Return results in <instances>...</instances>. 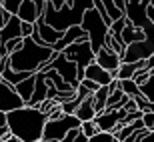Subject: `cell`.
I'll use <instances>...</instances> for the list:
<instances>
[{"label": "cell", "instance_id": "f1b7e54d", "mask_svg": "<svg viewBox=\"0 0 154 142\" xmlns=\"http://www.w3.org/2000/svg\"><path fill=\"white\" fill-rule=\"evenodd\" d=\"M150 76H152V74H150L146 68H142V70H138V72L134 74V78H132V80H134L138 86H142V84H146V82L150 80Z\"/></svg>", "mask_w": 154, "mask_h": 142}, {"label": "cell", "instance_id": "277c9868", "mask_svg": "<svg viewBox=\"0 0 154 142\" xmlns=\"http://www.w3.org/2000/svg\"><path fill=\"white\" fill-rule=\"evenodd\" d=\"M80 26H82V30L88 34V42H90V46H92V52L98 54V52L104 48V44H106L110 28L106 26V22L102 20V16L98 14L96 8H92V10L86 12Z\"/></svg>", "mask_w": 154, "mask_h": 142}, {"label": "cell", "instance_id": "603a6c76", "mask_svg": "<svg viewBox=\"0 0 154 142\" xmlns=\"http://www.w3.org/2000/svg\"><path fill=\"white\" fill-rule=\"evenodd\" d=\"M102 2H104V10H106V14H108V18H110V22H112V24L118 22V20H122V18L126 16L124 12L116 6L114 0H102Z\"/></svg>", "mask_w": 154, "mask_h": 142}, {"label": "cell", "instance_id": "5bb4252c", "mask_svg": "<svg viewBox=\"0 0 154 142\" xmlns=\"http://www.w3.org/2000/svg\"><path fill=\"white\" fill-rule=\"evenodd\" d=\"M16 38H22V20L18 16H10V20L0 30V46H4L6 42L16 40Z\"/></svg>", "mask_w": 154, "mask_h": 142}, {"label": "cell", "instance_id": "d590c367", "mask_svg": "<svg viewBox=\"0 0 154 142\" xmlns=\"http://www.w3.org/2000/svg\"><path fill=\"white\" fill-rule=\"evenodd\" d=\"M74 142H90V140H88V138H86L84 134H82V132H80L78 136H76V140H74Z\"/></svg>", "mask_w": 154, "mask_h": 142}, {"label": "cell", "instance_id": "484cf974", "mask_svg": "<svg viewBox=\"0 0 154 142\" xmlns=\"http://www.w3.org/2000/svg\"><path fill=\"white\" fill-rule=\"evenodd\" d=\"M0 4L10 16H18V10H20V4L22 0H0Z\"/></svg>", "mask_w": 154, "mask_h": 142}, {"label": "cell", "instance_id": "d6a6232c", "mask_svg": "<svg viewBox=\"0 0 154 142\" xmlns=\"http://www.w3.org/2000/svg\"><path fill=\"white\" fill-rule=\"evenodd\" d=\"M122 110H126V114L136 112V110H138V108H136V100H134V98H130V100H128V104H126V106L122 108Z\"/></svg>", "mask_w": 154, "mask_h": 142}, {"label": "cell", "instance_id": "ffe728a7", "mask_svg": "<svg viewBox=\"0 0 154 142\" xmlns=\"http://www.w3.org/2000/svg\"><path fill=\"white\" fill-rule=\"evenodd\" d=\"M108 98H110V88L108 86H102L96 94H92V102H94V110L96 114H102L108 106Z\"/></svg>", "mask_w": 154, "mask_h": 142}, {"label": "cell", "instance_id": "9a60e30c", "mask_svg": "<svg viewBox=\"0 0 154 142\" xmlns=\"http://www.w3.org/2000/svg\"><path fill=\"white\" fill-rule=\"evenodd\" d=\"M84 78L96 82L98 86H110V84H112V80H114V76H112L110 72H106L104 68H100V66L94 62V64H90V66L84 70Z\"/></svg>", "mask_w": 154, "mask_h": 142}, {"label": "cell", "instance_id": "1f68e13d", "mask_svg": "<svg viewBox=\"0 0 154 142\" xmlns=\"http://www.w3.org/2000/svg\"><path fill=\"white\" fill-rule=\"evenodd\" d=\"M8 20H10V14H8V12L2 8V4H0V30L4 28V24L8 22Z\"/></svg>", "mask_w": 154, "mask_h": 142}, {"label": "cell", "instance_id": "3957f363", "mask_svg": "<svg viewBox=\"0 0 154 142\" xmlns=\"http://www.w3.org/2000/svg\"><path fill=\"white\" fill-rule=\"evenodd\" d=\"M94 8V0H66L62 10H54L50 4V0H46L44 8V22L52 26L58 32H66L72 26H80L82 18L88 10Z\"/></svg>", "mask_w": 154, "mask_h": 142}, {"label": "cell", "instance_id": "4316f807", "mask_svg": "<svg viewBox=\"0 0 154 142\" xmlns=\"http://www.w3.org/2000/svg\"><path fill=\"white\" fill-rule=\"evenodd\" d=\"M78 108H80V100H78L76 96L72 98V100H68V102L60 104V110H62V114H68V116H74Z\"/></svg>", "mask_w": 154, "mask_h": 142}, {"label": "cell", "instance_id": "ab89813d", "mask_svg": "<svg viewBox=\"0 0 154 142\" xmlns=\"http://www.w3.org/2000/svg\"><path fill=\"white\" fill-rule=\"evenodd\" d=\"M152 132H154V128H152Z\"/></svg>", "mask_w": 154, "mask_h": 142}, {"label": "cell", "instance_id": "8d00e7d4", "mask_svg": "<svg viewBox=\"0 0 154 142\" xmlns=\"http://www.w3.org/2000/svg\"><path fill=\"white\" fill-rule=\"evenodd\" d=\"M150 6H152V8H154V0H150Z\"/></svg>", "mask_w": 154, "mask_h": 142}, {"label": "cell", "instance_id": "e0dca14e", "mask_svg": "<svg viewBox=\"0 0 154 142\" xmlns=\"http://www.w3.org/2000/svg\"><path fill=\"white\" fill-rule=\"evenodd\" d=\"M120 38H122V44L128 48V46L136 44V42H142L144 40V32L140 28H134V26L128 22L124 26V30H122V36H120Z\"/></svg>", "mask_w": 154, "mask_h": 142}, {"label": "cell", "instance_id": "2e32d148", "mask_svg": "<svg viewBox=\"0 0 154 142\" xmlns=\"http://www.w3.org/2000/svg\"><path fill=\"white\" fill-rule=\"evenodd\" d=\"M36 32H38L40 38L46 42V46H50V48L64 38V32H58V30H54L52 26H48V24L44 22V18H40L38 22H36Z\"/></svg>", "mask_w": 154, "mask_h": 142}, {"label": "cell", "instance_id": "74e56055", "mask_svg": "<svg viewBox=\"0 0 154 142\" xmlns=\"http://www.w3.org/2000/svg\"><path fill=\"white\" fill-rule=\"evenodd\" d=\"M0 62H2V56H0Z\"/></svg>", "mask_w": 154, "mask_h": 142}, {"label": "cell", "instance_id": "5b68a950", "mask_svg": "<svg viewBox=\"0 0 154 142\" xmlns=\"http://www.w3.org/2000/svg\"><path fill=\"white\" fill-rule=\"evenodd\" d=\"M82 122H80L76 116H68V114H62L60 118L56 120H48L44 128V142H60L68 132L78 130Z\"/></svg>", "mask_w": 154, "mask_h": 142}, {"label": "cell", "instance_id": "836d02e7", "mask_svg": "<svg viewBox=\"0 0 154 142\" xmlns=\"http://www.w3.org/2000/svg\"><path fill=\"white\" fill-rule=\"evenodd\" d=\"M78 134H80V128H78V130H72V132H68V134H66V136H64L60 142H74Z\"/></svg>", "mask_w": 154, "mask_h": 142}, {"label": "cell", "instance_id": "60d3db41", "mask_svg": "<svg viewBox=\"0 0 154 142\" xmlns=\"http://www.w3.org/2000/svg\"><path fill=\"white\" fill-rule=\"evenodd\" d=\"M116 142H118V140H116Z\"/></svg>", "mask_w": 154, "mask_h": 142}, {"label": "cell", "instance_id": "ba28073f", "mask_svg": "<svg viewBox=\"0 0 154 142\" xmlns=\"http://www.w3.org/2000/svg\"><path fill=\"white\" fill-rule=\"evenodd\" d=\"M24 100L18 96V92L14 90V86H10L8 82L0 80V112L2 114H10L14 110L24 108Z\"/></svg>", "mask_w": 154, "mask_h": 142}, {"label": "cell", "instance_id": "f546056e", "mask_svg": "<svg viewBox=\"0 0 154 142\" xmlns=\"http://www.w3.org/2000/svg\"><path fill=\"white\" fill-rule=\"evenodd\" d=\"M90 142H116V136L112 132H100L94 138H90Z\"/></svg>", "mask_w": 154, "mask_h": 142}, {"label": "cell", "instance_id": "6da1fadb", "mask_svg": "<svg viewBox=\"0 0 154 142\" xmlns=\"http://www.w3.org/2000/svg\"><path fill=\"white\" fill-rule=\"evenodd\" d=\"M48 122L46 116L40 108L24 106L20 110L6 114V126L12 132V136L22 142H40L44 138V128Z\"/></svg>", "mask_w": 154, "mask_h": 142}, {"label": "cell", "instance_id": "44dd1931", "mask_svg": "<svg viewBox=\"0 0 154 142\" xmlns=\"http://www.w3.org/2000/svg\"><path fill=\"white\" fill-rule=\"evenodd\" d=\"M144 68V62H136V64H122L118 68V72H116V80H120V82H124V80H132L134 78V74L138 72V70Z\"/></svg>", "mask_w": 154, "mask_h": 142}, {"label": "cell", "instance_id": "7402d4cb", "mask_svg": "<svg viewBox=\"0 0 154 142\" xmlns=\"http://www.w3.org/2000/svg\"><path fill=\"white\" fill-rule=\"evenodd\" d=\"M44 74H46V78L50 80V84L54 86V88H56V90L60 92V94H66V92H76L74 88H72V86L66 84V82H64V80L60 78V74H58L56 70H48V72H44Z\"/></svg>", "mask_w": 154, "mask_h": 142}, {"label": "cell", "instance_id": "e575fe53", "mask_svg": "<svg viewBox=\"0 0 154 142\" xmlns=\"http://www.w3.org/2000/svg\"><path fill=\"white\" fill-rule=\"evenodd\" d=\"M140 142H154V132H148V134H146Z\"/></svg>", "mask_w": 154, "mask_h": 142}, {"label": "cell", "instance_id": "4dcf8cb0", "mask_svg": "<svg viewBox=\"0 0 154 142\" xmlns=\"http://www.w3.org/2000/svg\"><path fill=\"white\" fill-rule=\"evenodd\" d=\"M142 122H144V128L152 132V128H154V112L144 114V116H142Z\"/></svg>", "mask_w": 154, "mask_h": 142}, {"label": "cell", "instance_id": "8992f818", "mask_svg": "<svg viewBox=\"0 0 154 142\" xmlns=\"http://www.w3.org/2000/svg\"><path fill=\"white\" fill-rule=\"evenodd\" d=\"M62 56L66 58V60H70V62H74L76 66H78V70H86L90 64L96 62V54L92 52V46H90L88 40L76 42V44L68 46V48L62 52Z\"/></svg>", "mask_w": 154, "mask_h": 142}, {"label": "cell", "instance_id": "d4e9b609", "mask_svg": "<svg viewBox=\"0 0 154 142\" xmlns=\"http://www.w3.org/2000/svg\"><path fill=\"white\" fill-rule=\"evenodd\" d=\"M80 132H82L88 140H90V138H94L96 134H100V130H98V126H96V122H94V120H90V122H82Z\"/></svg>", "mask_w": 154, "mask_h": 142}, {"label": "cell", "instance_id": "cb8c5ba5", "mask_svg": "<svg viewBox=\"0 0 154 142\" xmlns=\"http://www.w3.org/2000/svg\"><path fill=\"white\" fill-rule=\"evenodd\" d=\"M120 90L124 92L128 98H138V96H142V94H140V86H138L134 80H124V82H120Z\"/></svg>", "mask_w": 154, "mask_h": 142}, {"label": "cell", "instance_id": "ac0fdd59", "mask_svg": "<svg viewBox=\"0 0 154 142\" xmlns=\"http://www.w3.org/2000/svg\"><path fill=\"white\" fill-rule=\"evenodd\" d=\"M34 84H36V74L34 76H30L28 80H24V82H20V84L14 86V90L18 92V96L24 100V104L28 106L30 100H32V94H34Z\"/></svg>", "mask_w": 154, "mask_h": 142}, {"label": "cell", "instance_id": "30bf717a", "mask_svg": "<svg viewBox=\"0 0 154 142\" xmlns=\"http://www.w3.org/2000/svg\"><path fill=\"white\" fill-rule=\"evenodd\" d=\"M44 8L46 0H22L20 10H18V18L26 24H36L44 16Z\"/></svg>", "mask_w": 154, "mask_h": 142}, {"label": "cell", "instance_id": "8fae6325", "mask_svg": "<svg viewBox=\"0 0 154 142\" xmlns=\"http://www.w3.org/2000/svg\"><path fill=\"white\" fill-rule=\"evenodd\" d=\"M96 64L116 78V72H118V68L122 66V58H120V54H116V52L108 50V48H102V50L96 54Z\"/></svg>", "mask_w": 154, "mask_h": 142}, {"label": "cell", "instance_id": "7c38bea8", "mask_svg": "<svg viewBox=\"0 0 154 142\" xmlns=\"http://www.w3.org/2000/svg\"><path fill=\"white\" fill-rule=\"evenodd\" d=\"M50 80L46 78L44 72H38L36 74V84H34V94H32V100H30L28 106L32 108H38L42 102H46L48 98V90H50Z\"/></svg>", "mask_w": 154, "mask_h": 142}, {"label": "cell", "instance_id": "52a82bcc", "mask_svg": "<svg viewBox=\"0 0 154 142\" xmlns=\"http://www.w3.org/2000/svg\"><path fill=\"white\" fill-rule=\"evenodd\" d=\"M48 70H56V72L60 74V78H62L66 84H70L74 90H78V86H80V82H78V66H76L74 62L66 60L62 54H58L48 66H44L42 72H48Z\"/></svg>", "mask_w": 154, "mask_h": 142}, {"label": "cell", "instance_id": "9c48e42d", "mask_svg": "<svg viewBox=\"0 0 154 142\" xmlns=\"http://www.w3.org/2000/svg\"><path fill=\"white\" fill-rule=\"evenodd\" d=\"M148 6L150 0H128L126 2V20L134 28H142L148 20Z\"/></svg>", "mask_w": 154, "mask_h": 142}, {"label": "cell", "instance_id": "4fadbf2b", "mask_svg": "<svg viewBox=\"0 0 154 142\" xmlns=\"http://www.w3.org/2000/svg\"><path fill=\"white\" fill-rule=\"evenodd\" d=\"M94 122H96L100 132H112V134H114V132L118 130V124H120V112L104 110L102 114H96Z\"/></svg>", "mask_w": 154, "mask_h": 142}, {"label": "cell", "instance_id": "83f0119b", "mask_svg": "<svg viewBox=\"0 0 154 142\" xmlns=\"http://www.w3.org/2000/svg\"><path fill=\"white\" fill-rule=\"evenodd\" d=\"M140 94H142L146 100H150V102H154V74L150 76V80L146 82V84L140 86Z\"/></svg>", "mask_w": 154, "mask_h": 142}, {"label": "cell", "instance_id": "7a4b0ae2", "mask_svg": "<svg viewBox=\"0 0 154 142\" xmlns=\"http://www.w3.org/2000/svg\"><path fill=\"white\" fill-rule=\"evenodd\" d=\"M58 56V52L46 46H38L32 42V38H24V44L18 52H12L8 56L10 68L16 72H28V74H38L42 72L44 66Z\"/></svg>", "mask_w": 154, "mask_h": 142}, {"label": "cell", "instance_id": "d6986e66", "mask_svg": "<svg viewBox=\"0 0 154 142\" xmlns=\"http://www.w3.org/2000/svg\"><path fill=\"white\" fill-rule=\"evenodd\" d=\"M74 116L80 120V122H90V120L96 118V110H94V102H92V96L80 102V108L76 110Z\"/></svg>", "mask_w": 154, "mask_h": 142}, {"label": "cell", "instance_id": "f35d334b", "mask_svg": "<svg viewBox=\"0 0 154 142\" xmlns=\"http://www.w3.org/2000/svg\"><path fill=\"white\" fill-rule=\"evenodd\" d=\"M40 142H44V140H40Z\"/></svg>", "mask_w": 154, "mask_h": 142}]
</instances>
